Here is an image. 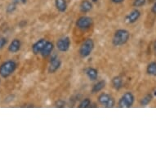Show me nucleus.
Segmentation results:
<instances>
[{"label":"nucleus","mask_w":156,"mask_h":156,"mask_svg":"<svg viewBox=\"0 0 156 156\" xmlns=\"http://www.w3.org/2000/svg\"><path fill=\"white\" fill-rule=\"evenodd\" d=\"M130 38V33L127 30L120 29L116 31L113 37L112 43L114 46L120 47L127 44Z\"/></svg>","instance_id":"f257e3e1"},{"label":"nucleus","mask_w":156,"mask_h":156,"mask_svg":"<svg viewBox=\"0 0 156 156\" xmlns=\"http://www.w3.org/2000/svg\"><path fill=\"white\" fill-rule=\"evenodd\" d=\"M16 63L12 60H9L3 62L0 66V76L3 79H7L15 72L16 69Z\"/></svg>","instance_id":"f03ea898"},{"label":"nucleus","mask_w":156,"mask_h":156,"mask_svg":"<svg viewBox=\"0 0 156 156\" xmlns=\"http://www.w3.org/2000/svg\"><path fill=\"white\" fill-rule=\"evenodd\" d=\"M94 42L92 38H87L86 40L83 41L79 50L80 56L82 58H87L91 55V53L94 49Z\"/></svg>","instance_id":"7ed1b4c3"},{"label":"nucleus","mask_w":156,"mask_h":156,"mask_svg":"<svg viewBox=\"0 0 156 156\" xmlns=\"http://www.w3.org/2000/svg\"><path fill=\"white\" fill-rule=\"evenodd\" d=\"M135 101V97L130 92H125L119 100L118 105L120 108H129L133 106V103Z\"/></svg>","instance_id":"20e7f679"},{"label":"nucleus","mask_w":156,"mask_h":156,"mask_svg":"<svg viewBox=\"0 0 156 156\" xmlns=\"http://www.w3.org/2000/svg\"><path fill=\"white\" fill-rule=\"evenodd\" d=\"M93 21L92 18L87 16H80L76 21V26L81 30H87L92 27Z\"/></svg>","instance_id":"39448f33"},{"label":"nucleus","mask_w":156,"mask_h":156,"mask_svg":"<svg viewBox=\"0 0 156 156\" xmlns=\"http://www.w3.org/2000/svg\"><path fill=\"white\" fill-rule=\"evenodd\" d=\"M98 102L101 105L107 108H112L115 104V99L107 93H101L98 97Z\"/></svg>","instance_id":"423d86ee"},{"label":"nucleus","mask_w":156,"mask_h":156,"mask_svg":"<svg viewBox=\"0 0 156 156\" xmlns=\"http://www.w3.org/2000/svg\"><path fill=\"white\" fill-rule=\"evenodd\" d=\"M69 47H70V39L69 37L60 38L59 40L56 42V48L62 52H66L68 51Z\"/></svg>","instance_id":"0eeeda50"},{"label":"nucleus","mask_w":156,"mask_h":156,"mask_svg":"<svg viewBox=\"0 0 156 156\" xmlns=\"http://www.w3.org/2000/svg\"><path fill=\"white\" fill-rule=\"evenodd\" d=\"M62 66V62L61 60L56 56H52L50 61V65L48 67V73L49 74H54L60 69V67Z\"/></svg>","instance_id":"6e6552de"},{"label":"nucleus","mask_w":156,"mask_h":156,"mask_svg":"<svg viewBox=\"0 0 156 156\" xmlns=\"http://www.w3.org/2000/svg\"><path fill=\"white\" fill-rule=\"evenodd\" d=\"M140 16H141V12L138 9H134L126 16L125 21L128 24H133L138 21Z\"/></svg>","instance_id":"1a4fd4ad"},{"label":"nucleus","mask_w":156,"mask_h":156,"mask_svg":"<svg viewBox=\"0 0 156 156\" xmlns=\"http://www.w3.org/2000/svg\"><path fill=\"white\" fill-rule=\"evenodd\" d=\"M47 43V40L45 38H41L37 42H35L32 46V52L34 55H38L41 54V51H43L44 46Z\"/></svg>","instance_id":"9d476101"},{"label":"nucleus","mask_w":156,"mask_h":156,"mask_svg":"<svg viewBox=\"0 0 156 156\" xmlns=\"http://www.w3.org/2000/svg\"><path fill=\"white\" fill-rule=\"evenodd\" d=\"M21 47V42L20 39L15 38L11 42V44L8 46V51H10L11 53H16L17 51H20Z\"/></svg>","instance_id":"9b49d317"},{"label":"nucleus","mask_w":156,"mask_h":156,"mask_svg":"<svg viewBox=\"0 0 156 156\" xmlns=\"http://www.w3.org/2000/svg\"><path fill=\"white\" fill-rule=\"evenodd\" d=\"M54 45L51 42L47 41L45 46H44L43 51H41V55L44 58H46L48 56H49L51 54L52 51H53Z\"/></svg>","instance_id":"f8f14e48"},{"label":"nucleus","mask_w":156,"mask_h":156,"mask_svg":"<svg viewBox=\"0 0 156 156\" xmlns=\"http://www.w3.org/2000/svg\"><path fill=\"white\" fill-rule=\"evenodd\" d=\"M85 74L88 77V79L90 80H92V81L97 80V78H98V71L95 68H92V67L87 68L85 70Z\"/></svg>","instance_id":"ddd939ff"},{"label":"nucleus","mask_w":156,"mask_h":156,"mask_svg":"<svg viewBox=\"0 0 156 156\" xmlns=\"http://www.w3.org/2000/svg\"><path fill=\"white\" fill-rule=\"evenodd\" d=\"M80 9L83 13H87L92 9V3L88 0H83L82 3H80Z\"/></svg>","instance_id":"4468645a"},{"label":"nucleus","mask_w":156,"mask_h":156,"mask_svg":"<svg viewBox=\"0 0 156 156\" xmlns=\"http://www.w3.org/2000/svg\"><path fill=\"white\" fill-rule=\"evenodd\" d=\"M55 5L56 9L61 12H65L67 9L66 0H55Z\"/></svg>","instance_id":"2eb2a0df"},{"label":"nucleus","mask_w":156,"mask_h":156,"mask_svg":"<svg viewBox=\"0 0 156 156\" xmlns=\"http://www.w3.org/2000/svg\"><path fill=\"white\" fill-rule=\"evenodd\" d=\"M112 86L115 90H119L123 87V80L119 76H115L112 79Z\"/></svg>","instance_id":"dca6fc26"},{"label":"nucleus","mask_w":156,"mask_h":156,"mask_svg":"<svg viewBox=\"0 0 156 156\" xmlns=\"http://www.w3.org/2000/svg\"><path fill=\"white\" fill-rule=\"evenodd\" d=\"M105 84H106V83L105 80H101L99 82H97V83L93 85L92 88V93H97V92H101L105 87Z\"/></svg>","instance_id":"f3484780"},{"label":"nucleus","mask_w":156,"mask_h":156,"mask_svg":"<svg viewBox=\"0 0 156 156\" xmlns=\"http://www.w3.org/2000/svg\"><path fill=\"white\" fill-rule=\"evenodd\" d=\"M147 74L151 76H156V62H152L147 66L146 68Z\"/></svg>","instance_id":"a211bd4d"},{"label":"nucleus","mask_w":156,"mask_h":156,"mask_svg":"<svg viewBox=\"0 0 156 156\" xmlns=\"http://www.w3.org/2000/svg\"><path fill=\"white\" fill-rule=\"evenodd\" d=\"M152 99H153V96H152V94H147L141 99V101H140V104H141V105H142V106H146V105H149V104L151 103Z\"/></svg>","instance_id":"6ab92c4d"},{"label":"nucleus","mask_w":156,"mask_h":156,"mask_svg":"<svg viewBox=\"0 0 156 156\" xmlns=\"http://www.w3.org/2000/svg\"><path fill=\"white\" fill-rule=\"evenodd\" d=\"M92 102H91V101H90L89 98H85L83 100H82L80 101V105H79V107L80 108H87L89 107L90 105H91Z\"/></svg>","instance_id":"aec40b11"},{"label":"nucleus","mask_w":156,"mask_h":156,"mask_svg":"<svg viewBox=\"0 0 156 156\" xmlns=\"http://www.w3.org/2000/svg\"><path fill=\"white\" fill-rule=\"evenodd\" d=\"M146 0H133V6L135 8H140L146 4Z\"/></svg>","instance_id":"412c9836"},{"label":"nucleus","mask_w":156,"mask_h":156,"mask_svg":"<svg viewBox=\"0 0 156 156\" xmlns=\"http://www.w3.org/2000/svg\"><path fill=\"white\" fill-rule=\"evenodd\" d=\"M16 3L12 2V3H10V4L8 6V8H7L6 11H7V12H8V14H11V13L14 12V11L16 10Z\"/></svg>","instance_id":"4be33fe9"},{"label":"nucleus","mask_w":156,"mask_h":156,"mask_svg":"<svg viewBox=\"0 0 156 156\" xmlns=\"http://www.w3.org/2000/svg\"><path fill=\"white\" fill-rule=\"evenodd\" d=\"M65 105H66V101L63 100H58L55 102V106H56V107L62 108L65 107Z\"/></svg>","instance_id":"5701e85b"},{"label":"nucleus","mask_w":156,"mask_h":156,"mask_svg":"<svg viewBox=\"0 0 156 156\" xmlns=\"http://www.w3.org/2000/svg\"><path fill=\"white\" fill-rule=\"evenodd\" d=\"M7 43H8L7 38H4V37H1L0 38V49L3 48V47L5 46Z\"/></svg>","instance_id":"b1692460"},{"label":"nucleus","mask_w":156,"mask_h":156,"mask_svg":"<svg viewBox=\"0 0 156 156\" xmlns=\"http://www.w3.org/2000/svg\"><path fill=\"white\" fill-rule=\"evenodd\" d=\"M13 2L15 3H21V4H25L26 3V0H13Z\"/></svg>","instance_id":"393cba45"},{"label":"nucleus","mask_w":156,"mask_h":156,"mask_svg":"<svg viewBox=\"0 0 156 156\" xmlns=\"http://www.w3.org/2000/svg\"><path fill=\"white\" fill-rule=\"evenodd\" d=\"M151 12L153 14L156 15V2L154 3V5L152 6V8H151Z\"/></svg>","instance_id":"a878e982"},{"label":"nucleus","mask_w":156,"mask_h":156,"mask_svg":"<svg viewBox=\"0 0 156 156\" xmlns=\"http://www.w3.org/2000/svg\"><path fill=\"white\" fill-rule=\"evenodd\" d=\"M113 3H117V4H119V3H122L124 1V0H111Z\"/></svg>","instance_id":"bb28decb"},{"label":"nucleus","mask_w":156,"mask_h":156,"mask_svg":"<svg viewBox=\"0 0 156 156\" xmlns=\"http://www.w3.org/2000/svg\"><path fill=\"white\" fill-rule=\"evenodd\" d=\"M154 52H155L156 54V41L154 42Z\"/></svg>","instance_id":"cd10ccee"},{"label":"nucleus","mask_w":156,"mask_h":156,"mask_svg":"<svg viewBox=\"0 0 156 156\" xmlns=\"http://www.w3.org/2000/svg\"><path fill=\"white\" fill-rule=\"evenodd\" d=\"M92 2H93V3H97L98 0H92Z\"/></svg>","instance_id":"c85d7f7f"},{"label":"nucleus","mask_w":156,"mask_h":156,"mask_svg":"<svg viewBox=\"0 0 156 156\" xmlns=\"http://www.w3.org/2000/svg\"><path fill=\"white\" fill-rule=\"evenodd\" d=\"M154 96L156 97V91H154Z\"/></svg>","instance_id":"c756f323"}]
</instances>
